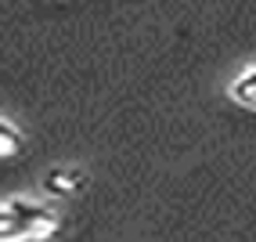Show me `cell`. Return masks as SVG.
I'll list each match as a JSON object with an SVG mask.
<instances>
[{
	"label": "cell",
	"instance_id": "277c9868",
	"mask_svg": "<svg viewBox=\"0 0 256 242\" xmlns=\"http://www.w3.org/2000/svg\"><path fill=\"white\" fill-rule=\"evenodd\" d=\"M22 148H26V134L14 127V119H8V116H4V119H0V159L11 163Z\"/></svg>",
	"mask_w": 256,
	"mask_h": 242
},
{
	"label": "cell",
	"instance_id": "6da1fadb",
	"mask_svg": "<svg viewBox=\"0 0 256 242\" xmlns=\"http://www.w3.org/2000/svg\"><path fill=\"white\" fill-rule=\"evenodd\" d=\"M62 235V217L54 206L11 195L0 202V242H47Z\"/></svg>",
	"mask_w": 256,
	"mask_h": 242
},
{
	"label": "cell",
	"instance_id": "7a4b0ae2",
	"mask_svg": "<svg viewBox=\"0 0 256 242\" xmlns=\"http://www.w3.org/2000/svg\"><path fill=\"white\" fill-rule=\"evenodd\" d=\"M87 170H80V166H54V170H47L44 181H40V192L47 199H76L87 192Z\"/></svg>",
	"mask_w": 256,
	"mask_h": 242
},
{
	"label": "cell",
	"instance_id": "3957f363",
	"mask_svg": "<svg viewBox=\"0 0 256 242\" xmlns=\"http://www.w3.org/2000/svg\"><path fill=\"white\" fill-rule=\"evenodd\" d=\"M228 98L234 101V105H242V109L256 112V62L246 65L242 73H238V76L228 83Z\"/></svg>",
	"mask_w": 256,
	"mask_h": 242
}]
</instances>
